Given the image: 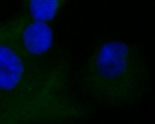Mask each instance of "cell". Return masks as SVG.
I'll use <instances>...</instances> for the list:
<instances>
[{
  "mask_svg": "<svg viewBox=\"0 0 155 124\" xmlns=\"http://www.w3.org/2000/svg\"><path fill=\"white\" fill-rule=\"evenodd\" d=\"M92 113L73 87L64 52L31 56L19 42L18 15L0 24V124H70Z\"/></svg>",
  "mask_w": 155,
  "mask_h": 124,
  "instance_id": "obj_1",
  "label": "cell"
},
{
  "mask_svg": "<svg viewBox=\"0 0 155 124\" xmlns=\"http://www.w3.org/2000/svg\"><path fill=\"white\" fill-rule=\"evenodd\" d=\"M77 84L89 103L103 108H122L140 103L147 95L152 76L137 46L108 40L93 48L79 70Z\"/></svg>",
  "mask_w": 155,
  "mask_h": 124,
  "instance_id": "obj_2",
  "label": "cell"
},
{
  "mask_svg": "<svg viewBox=\"0 0 155 124\" xmlns=\"http://www.w3.org/2000/svg\"><path fill=\"white\" fill-rule=\"evenodd\" d=\"M19 17V39L21 47L36 58L48 56L54 49L53 31L49 23L43 22L22 12Z\"/></svg>",
  "mask_w": 155,
  "mask_h": 124,
  "instance_id": "obj_3",
  "label": "cell"
},
{
  "mask_svg": "<svg viewBox=\"0 0 155 124\" xmlns=\"http://www.w3.org/2000/svg\"><path fill=\"white\" fill-rule=\"evenodd\" d=\"M67 0H22L23 12L33 19L49 23L56 18Z\"/></svg>",
  "mask_w": 155,
  "mask_h": 124,
  "instance_id": "obj_4",
  "label": "cell"
},
{
  "mask_svg": "<svg viewBox=\"0 0 155 124\" xmlns=\"http://www.w3.org/2000/svg\"><path fill=\"white\" fill-rule=\"evenodd\" d=\"M31 124H57L55 123H52V122H40V123H35Z\"/></svg>",
  "mask_w": 155,
  "mask_h": 124,
  "instance_id": "obj_5",
  "label": "cell"
}]
</instances>
